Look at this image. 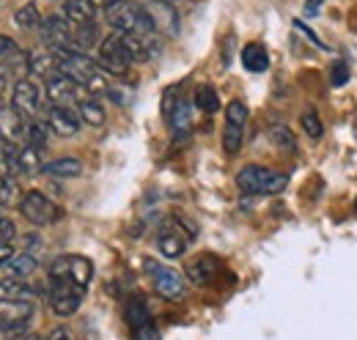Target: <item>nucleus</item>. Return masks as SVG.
I'll return each instance as SVG.
<instances>
[{"mask_svg":"<svg viewBox=\"0 0 357 340\" xmlns=\"http://www.w3.org/2000/svg\"><path fill=\"white\" fill-rule=\"evenodd\" d=\"M55 61H58V72H63L66 77H72L80 88H86L91 96H102L107 93V77L105 72L99 69V63L89 58L86 52H77V49H55L52 52Z\"/></svg>","mask_w":357,"mask_h":340,"instance_id":"f257e3e1","label":"nucleus"},{"mask_svg":"<svg viewBox=\"0 0 357 340\" xmlns=\"http://www.w3.org/2000/svg\"><path fill=\"white\" fill-rule=\"evenodd\" d=\"M105 17L113 25V31H119V33H143V36H151L157 31L151 11L146 6H140V3H132V0H113L105 8Z\"/></svg>","mask_w":357,"mask_h":340,"instance_id":"f03ea898","label":"nucleus"},{"mask_svg":"<svg viewBox=\"0 0 357 340\" xmlns=\"http://www.w3.org/2000/svg\"><path fill=\"white\" fill-rule=\"evenodd\" d=\"M289 184V178L278 170H269L264 165H245L236 173V187L245 195H275L283 192Z\"/></svg>","mask_w":357,"mask_h":340,"instance_id":"7ed1b4c3","label":"nucleus"},{"mask_svg":"<svg viewBox=\"0 0 357 340\" xmlns=\"http://www.w3.org/2000/svg\"><path fill=\"white\" fill-rule=\"evenodd\" d=\"M47 275H50V280H72V283L89 288L91 277H93V266L86 255H61L52 261Z\"/></svg>","mask_w":357,"mask_h":340,"instance_id":"20e7f679","label":"nucleus"},{"mask_svg":"<svg viewBox=\"0 0 357 340\" xmlns=\"http://www.w3.org/2000/svg\"><path fill=\"white\" fill-rule=\"evenodd\" d=\"M86 288L72 283V280H50V310L61 318L77 313V307L83 304Z\"/></svg>","mask_w":357,"mask_h":340,"instance_id":"39448f33","label":"nucleus"},{"mask_svg":"<svg viewBox=\"0 0 357 340\" xmlns=\"http://www.w3.org/2000/svg\"><path fill=\"white\" fill-rule=\"evenodd\" d=\"M143 269H146V275L151 277V283H154V291H157L160 297L181 299L184 294H187V286H184L181 275H178V272H174L171 266H162L160 261H151V258H146V261H143Z\"/></svg>","mask_w":357,"mask_h":340,"instance_id":"423d86ee","label":"nucleus"},{"mask_svg":"<svg viewBox=\"0 0 357 340\" xmlns=\"http://www.w3.org/2000/svg\"><path fill=\"white\" fill-rule=\"evenodd\" d=\"M96 63H99V69L107 72V75H127V69H130L132 61H130V55H127V49H124V42H121V33H119V31H113L110 36L102 39Z\"/></svg>","mask_w":357,"mask_h":340,"instance_id":"0eeeda50","label":"nucleus"},{"mask_svg":"<svg viewBox=\"0 0 357 340\" xmlns=\"http://www.w3.org/2000/svg\"><path fill=\"white\" fill-rule=\"evenodd\" d=\"M42 105H45V91L36 83V77H20L14 91H11V107L20 116L33 118L42 110Z\"/></svg>","mask_w":357,"mask_h":340,"instance_id":"6e6552de","label":"nucleus"},{"mask_svg":"<svg viewBox=\"0 0 357 340\" xmlns=\"http://www.w3.org/2000/svg\"><path fill=\"white\" fill-rule=\"evenodd\" d=\"M33 302H0V335H14L28 330L33 318Z\"/></svg>","mask_w":357,"mask_h":340,"instance_id":"1a4fd4ad","label":"nucleus"},{"mask_svg":"<svg viewBox=\"0 0 357 340\" xmlns=\"http://www.w3.org/2000/svg\"><path fill=\"white\" fill-rule=\"evenodd\" d=\"M20 214H22L31 225L45 228V225H50V222L55 219V206H52V201L47 198L45 192L31 190V192H25L22 201H20Z\"/></svg>","mask_w":357,"mask_h":340,"instance_id":"9d476101","label":"nucleus"},{"mask_svg":"<svg viewBox=\"0 0 357 340\" xmlns=\"http://www.w3.org/2000/svg\"><path fill=\"white\" fill-rule=\"evenodd\" d=\"M39 31H42V39L50 47V52H55V49H72V25L66 22V17H58V14L47 17V20H42V28Z\"/></svg>","mask_w":357,"mask_h":340,"instance_id":"9b49d317","label":"nucleus"},{"mask_svg":"<svg viewBox=\"0 0 357 340\" xmlns=\"http://www.w3.org/2000/svg\"><path fill=\"white\" fill-rule=\"evenodd\" d=\"M127 321H130L137 340H157V327L151 321V313H149L146 302L140 297H132L127 302Z\"/></svg>","mask_w":357,"mask_h":340,"instance_id":"f8f14e48","label":"nucleus"},{"mask_svg":"<svg viewBox=\"0 0 357 340\" xmlns=\"http://www.w3.org/2000/svg\"><path fill=\"white\" fill-rule=\"evenodd\" d=\"M47 124L58 137H75L80 132V113H75L69 105H52L47 113Z\"/></svg>","mask_w":357,"mask_h":340,"instance_id":"ddd939ff","label":"nucleus"},{"mask_svg":"<svg viewBox=\"0 0 357 340\" xmlns=\"http://www.w3.org/2000/svg\"><path fill=\"white\" fill-rule=\"evenodd\" d=\"M47 83V96L55 102V105H72V102H77V96H80V85L75 83L72 77H66L63 72H55V75H50L45 80Z\"/></svg>","mask_w":357,"mask_h":340,"instance_id":"4468645a","label":"nucleus"},{"mask_svg":"<svg viewBox=\"0 0 357 340\" xmlns=\"http://www.w3.org/2000/svg\"><path fill=\"white\" fill-rule=\"evenodd\" d=\"M28 58L31 55H25L22 52V47L14 42L11 36H3L0 33V66L8 72H14V75H20V77H25V72H28Z\"/></svg>","mask_w":357,"mask_h":340,"instance_id":"2eb2a0df","label":"nucleus"},{"mask_svg":"<svg viewBox=\"0 0 357 340\" xmlns=\"http://www.w3.org/2000/svg\"><path fill=\"white\" fill-rule=\"evenodd\" d=\"M0 137L8 146H17L20 140H25V118L11 105H0Z\"/></svg>","mask_w":357,"mask_h":340,"instance_id":"dca6fc26","label":"nucleus"},{"mask_svg":"<svg viewBox=\"0 0 357 340\" xmlns=\"http://www.w3.org/2000/svg\"><path fill=\"white\" fill-rule=\"evenodd\" d=\"M165 116H168V124L176 132L178 137L190 134V127H192V105L184 102V99H176V102H165Z\"/></svg>","mask_w":357,"mask_h":340,"instance_id":"f3484780","label":"nucleus"},{"mask_svg":"<svg viewBox=\"0 0 357 340\" xmlns=\"http://www.w3.org/2000/svg\"><path fill=\"white\" fill-rule=\"evenodd\" d=\"M187 242H190V233H181L178 225H168L157 236V250L165 255V258H178V255H184V250H187Z\"/></svg>","mask_w":357,"mask_h":340,"instance_id":"a211bd4d","label":"nucleus"},{"mask_svg":"<svg viewBox=\"0 0 357 340\" xmlns=\"http://www.w3.org/2000/svg\"><path fill=\"white\" fill-rule=\"evenodd\" d=\"M218 269H220V263H218L215 255H198L195 261L187 263V277H190L195 286H206V283L215 280Z\"/></svg>","mask_w":357,"mask_h":340,"instance_id":"6ab92c4d","label":"nucleus"},{"mask_svg":"<svg viewBox=\"0 0 357 340\" xmlns=\"http://www.w3.org/2000/svg\"><path fill=\"white\" fill-rule=\"evenodd\" d=\"M0 302H33L36 304V288H31L20 277L0 280Z\"/></svg>","mask_w":357,"mask_h":340,"instance_id":"aec40b11","label":"nucleus"},{"mask_svg":"<svg viewBox=\"0 0 357 340\" xmlns=\"http://www.w3.org/2000/svg\"><path fill=\"white\" fill-rule=\"evenodd\" d=\"M63 17L69 25H89L96 17V8L91 0H63Z\"/></svg>","mask_w":357,"mask_h":340,"instance_id":"412c9836","label":"nucleus"},{"mask_svg":"<svg viewBox=\"0 0 357 340\" xmlns=\"http://www.w3.org/2000/svg\"><path fill=\"white\" fill-rule=\"evenodd\" d=\"M242 66L253 75H264L269 69V52L264 49V44H248L242 49Z\"/></svg>","mask_w":357,"mask_h":340,"instance_id":"4be33fe9","label":"nucleus"},{"mask_svg":"<svg viewBox=\"0 0 357 340\" xmlns=\"http://www.w3.org/2000/svg\"><path fill=\"white\" fill-rule=\"evenodd\" d=\"M36 266H39V261H36L31 253H14L6 263H3L6 275H8V277H20V280L28 277V275H33Z\"/></svg>","mask_w":357,"mask_h":340,"instance_id":"5701e85b","label":"nucleus"},{"mask_svg":"<svg viewBox=\"0 0 357 340\" xmlns=\"http://www.w3.org/2000/svg\"><path fill=\"white\" fill-rule=\"evenodd\" d=\"M28 72H31V77H36V80H47L50 75L58 72V61H55L52 52H36V55L28 58Z\"/></svg>","mask_w":357,"mask_h":340,"instance_id":"b1692460","label":"nucleus"},{"mask_svg":"<svg viewBox=\"0 0 357 340\" xmlns=\"http://www.w3.org/2000/svg\"><path fill=\"white\" fill-rule=\"evenodd\" d=\"M42 170L50 173V176H55V178H77L83 173V165H80L77 157H61V160H52Z\"/></svg>","mask_w":357,"mask_h":340,"instance_id":"393cba45","label":"nucleus"},{"mask_svg":"<svg viewBox=\"0 0 357 340\" xmlns=\"http://www.w3.org/2000/svg\"><path fill=\"white\" fill-rule=\"evenodd\" d=\"M96 42H99V31H96L93 22H89V25H72V49L86 52L91 47H96Z\"/></svg>","mask_w":357,"mask_h":340,"instance_id":"a878e982","label":"nucleus"},{"mask_svg":"<svg viewBox=\"0 0 357 340\" xmlns=\"http://www.w3.org/2000/svg\"><path fill=\"white\" fill-rule=\"evenodd\" d=\"M105 118H107V113H105V107H102V102L96 96L80 99V121H86L89 127H102Z\"/></svg>","mask_w":357,"mask_h":340,"instance_id":"bb28decb","label":"nucleus"},{"mask_svg":"<svg viewBox=\"0 0 357 340\" xmlns=\"http://www.w3.org/2000/svg\"><path fill=\"white\" fill-rule=\"evenodd\" d=\"M149 11H151V17H154V25H157V31L160 28H168V33H176V11L171 8V6H165V3H151V6H146Z\"/></svg>","mask_w":357,"mask_h":340,"instance_id":"cd10ccee","label":"nucleus"},{"mask_svg":"<svg viewBox=\"0 0 357 340\" xmlns=\"http://www.w3.org/2000/svg\"><path fill=\"white\" fill-rule=\"evenodd\" d=\"M14 22H17L22 31H39V28H42V11H39L33 3H25V6L17 8Z\"/></svg>","mask_w":357,"mask_h":340,"instance_id":"c85d7f7f","label":"nucleus"},{"mask_svg":"<svg viewBox=\"0 0 357 340\" xmlns=\"http://www.w3.org/2000/svg\"><path fill=\"white\" fill-rule=\"evenodd\" d=\"M22 190L14 176H0V206H20Z\"/></svg>","mask_w":357,"mask_h":340,"instance_id":"c756f323","label":"nucleus"},{"mask_svg":"<svg viewBox=\"0 0 357 340\" xmlns=\"http://www.w3.org/2000/svg\"><path fill=\"white\" fill-rule=\"evenodd\" d=\"M17 165H20V173H39L42 170L39 148L31 146V143L25 148H17Z\"/></svg>","mask_w":357,"mask_h":340,"instance_id":"7c9ffc66","label":"nucleus"},{"mask_svg":"<svg viewBox=\"0 0 357 340\" xmlns=\"http://www.w3.org/2000/svg\"><path fill=\"white\" fill-rule=\"evenodd\" d=\"M195 107H198L201 113H218V110H220V96H218V91H215L212 85L198 88V91H195Z\"/></svg>","mask_w":357,"mask_h":340,"instance_id":"2f4dec72","label":"nucleus"},{"mask_svg":"<svg viewBox=\"0 0 357 340\" xmlns=\"http://www.w3.org/2000/svg\"><path fill=\"white\" fill-rule=\"evenodd\" d=\"M50 134H52V129H50L47 121H36V118L25 121V137H28V143H31V146L42 148L47 140H50Z\"/></svg>","mask_w":357,"mask_h":340,"instance_id":"473e14b6","label":"nucleus"},{"mask_svg":"<svg viewBox=\"0 0 357 340\" xmlns=\"http://www.w3.org/2000/svg\"><path fill=\"white\" fill-rule=\"evenodd\" d=\"M242 140H245V127H234V124H225L223 129V148L228 157L239 154L242 148Z\"/></svg>","mask_w":357,"mask_h":340,"instance_id":"72a5a7b5","label":"nucleus"},{"mask_svg":"<svg viewBox=\"0 0 357 340\" xmlns=\"http://www.w3.org/2000/svg\"><path fill=\"white\" fill-rule=\"evenodd\" d=\"M269 140L280 148V151H294L297 148V140H294V134H291V129L289 127H280V124H275V127L269 129Z\"/></svg>","mask_w":357,"mask_h":340,"instance_id":"f704fd0d","label":"nucleus"},{"mask_svg":"<svg viewBox=\"0 0 357 340\" xmlns=\"http://www.w3.org/2000/svg\"><path fill=\"white\" fill-rule=\"evenodd\" d=\"M225 124L245 127V124H248V105H245V102H239V99L228 102V107H225Z\"/></svg>","mask_w":357,"mask_h":340,"instance_id":"c9c22d12","label":"nucleus"},{"mask_svg":"<svg viewBox=\"0 0 357 340\" xmlns=\"http://www.w3.org/2000/svg\"><path fill=\"white\" fill-rule=\"evenodd\" d=\"M300 124H303V129H305V134H308L311 140H319V137L324 134V127H321V118H319V113H313V110H305V113H303Z\"/></svg>","mask_w":357,"mask_h":340,"instance_id":"e433bc0d","label":"nucleus"},{"mask_svg":"<svg viewBox=\"0 0 357 340\" xmlns=\"http://www.w3.org/2000/svg\"><path fill=\"white\" fill-rule=\"evenodd\" d=\"M349 80V66L347 63H335L333 72H330V83L333 85H344Z\"/></svg>","mask_w":357,"mask_h":340,"instance_id":"4c0bfd02","label":"nucleus"},{"mask_svg":"<svg viewBox=\"0 0 357 340\" xmlns=\"http://www.w3.org/2000/svg\"><path fill=\"white\" fill-rule=\"evenodd\" d=\"M47 340H77V338H75V332L69 327H52L47 332Z\"/></svg>","mask_w":357,"mask_h":340,"instance_id":"58836bf2","label":"nucleus"},{"mask_svg":"<svg viewBox=\"0 0 357 340\" xmlns=\"http://www.w3.org/2000/svg\"><path fill=\"white\" fill-rule=\"evenodd\" d=\"M14 233H17L14 222H11V219H6V217H0V242H11V239H14Z\"/></svg>","mask_w":357,"mask_h":340,"instance_id":"ea45409f","label":"nucleus"},{"mask_svg":"<svg viewBox=\"0 0 357 340\" xmlns=\"http://www.w3.org/2000/svg\"><path fill=\"white\" fill-rule=\"evenodd\" d=\"M22 247H25V253H31V250L42 247V239H39L36 233H25V236H22Z\"/></svg>","mask_w":357,"mask_h":340,"instance_id":"a19ab883","label":"nucleus"},{"mask_svg":"<svg viewBox=\"0 0 357 340\" xmlns=\"http://www.w3.org/2000/svg\"><path fill=\"white\" fill-rule=\"evenodd\" d=\"M14 253H17V250H14V245H11V242H0V266H3V263H6Z\"/></svg>","mask_w":357,"mask_h":340,"instance_id":"79ce46f5","label":"nucleus"},{"mask_svg":"<svg viewBox=\"0 0 357 340\" xmlns=\"http://www.w3.org/2000/svg\"><path fill=\"white\" fill-rule=\"evenodd\" d=\"M8 340H42L36 332H28V330H22V332H14Z\"/></svg>","mask_w":357,"mask_h":340,"instance_id":"37998d69","label":"nucleus"},{"mask_svg":"<svg viewBox=\"0 0 357 340\" xmlns=\"http://www.w3.org/2000/svg\"><path fill=\"white\" fill-rule=\"evenodd\" d=\"M6 91H8V72L0 66V96H3Z\"/></svg>","mask_w":357,"mask_h":340,"instance_id":"c03bdc74","label":"nucleus"},{"mask_svg":"<svg viewBox=\"0 0 357 340\" xmlns=\"http://www.w3.org/2000/svg\"><path fill=\"white\" fill-rule=\"evenodd\" d=\"M110 3H113V0H91V6H93V8H107Z\"/></svg>","mask_w":357,"mask_h":340,"instance_id":"a18cd8bd","label":"nucleus"},{"mask_svg":"<svg viewBox=\"0 0 357 340\" xmlns=\"http://www.w3.org/2000/svg\"><path fill=\"white\" fill-rule=\"evenodd\" d=\"M321 3H324V0H308V8H311V11H316Z\"/></svg>","mask_w":357,"mask_h":340,"instance_id":"49530a36","label":"nucleus"},{"mask_svg":"<svg viewBox=\"0 0 357 340\" xmlns=\"http://www.w3.org/2000/svg\"><path fill=\"white\" fill-rule=\"evenodd\" d=\"M151 3H165V6H174L176 0H151Z\"/></svg>","mask_w":357,"mask_h":340,"instance_id":"de8ad7c7","label":"nucleus"},{"mask_svg":"<svg viewBox=\"0 0 357 340\" xmlns=\"http://www.w3.org/2000/svg\"><path fill=\"white\" fill-rule=\"evenodd\" d=\"M355 212H357V201H355Z\"/></svg>","mask_w":357,"mask_h":340,"instance_id":"09e8293b","label":"nucleus"}]
</instances>
